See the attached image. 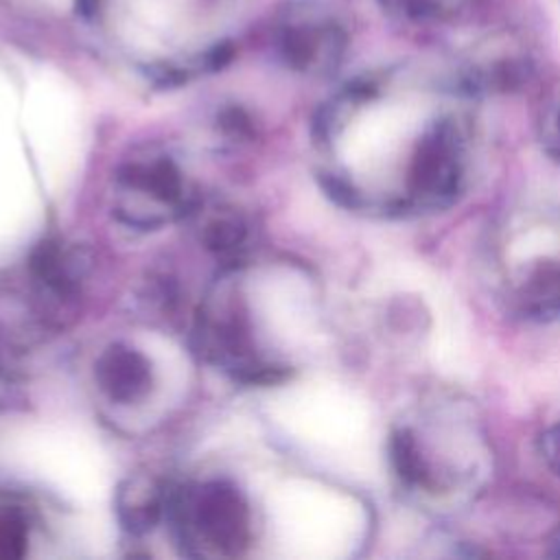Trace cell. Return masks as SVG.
I'll return each instance as SVG.
<instances>
[{
  "instance_id": "30bf717a",
  "label": "cell",
  "mask_w": 560,
  "mask_h": 560,
  "mask_svg": "<svg viewBox=\"0 0 560 560\" xmlns=\"http://www.w3.org/2000/svg\"><path fill=\"white\" fill-rule=\"evenodd\" d=\"M37 527L35 508L20 494L0 492V560L24 558Z\"/></svg>"
},
{
  "instance_id": "5b68a950",
  "label": "cell",
  "mask_w": 560,
  "mask_h": 560,
  "mask_svg": "<svg viewBox=\"0 0 560 560\" xmlns=\"http://www.w3.org/2000/svg\"><path fill=\"white\" fill-rule=\"evenodd\" d=\"M195 339L201 357L238 383L271 385L287 376V368L256 346L247 306L232 280H219L201 302Z\"/></svg>"
},
{
  "instance_id": "6da1fadb",
  "label": "cell",
  "mask_w": 560,
  "mask_h": 560,
  "mask_svg": "<svg viewBox=\"0 0 560 560\" xmlns=\"http://www.w3.org/2000/svg\"><path fill=\"white\" fill-rule=\"evenodd\" d=\"M324 184L341 203L378 214L435 210L462 190L470 118L444 88L361 81L317 120Z\"/></svg>"
},
{
  "instance_id": "52a82bcc",
  "label": "cell",
  "mask_w": 560,
  "mask_h": 560,
  "mask_svg": "<svg viewBox=\"0 0 560 560\" xmlns=\"http://www.w3.org/2000/svg\"><path fill=\"white\" fill-rule=\"evenodd\" d=\"M94 378L98 389L118 405L142 402L155 383L147 354L127 343H112L98 354Z\"/></svg>"
},
{
  "instance_id": "8992f818",
  "label": "cell",
  "mask_w": 560,
  "mask_h": 560,
  "mask_svg": "<svg viewBox=\"0 0 560 560\" xmlns=\"http://www.w3.org/2000/svg\"><path fill=\"white\" fill-rule=\"evenodd\" d=\"M346 48V35L339 22L319 7H300L289 11L278 28V50L287 66L308 72H330Z\"/></svg>"
},
{
  "instance_id": "7a4b0ae2",
  "label": "cell",
  "mask_w": 560,
  "mask_h": 560,
  "mask_svg": "<svg viewBox=\"0 0 560 560\" xmlns=\"http://www.w3.org/2000/svg\"><path fill=\"white\" fill-rule=\"evenodd\" d=\"M392 459L400 481L431 501L470 492L486 462V444L472 418L453 402L420 409L392 438Z\"/></svg>"
},
{
  "instance_id": "4fadbf2b",
  "label": "cell",
  "mask_w": 560,
  "mask_h": 560,
  "mask_svg": "<svg viewBox=\"0 0 560 560\" xmlns=\"http://www.w3.org/2000/svg\"><path fill=\"white\" fill-rule=\"evenodd\" d=\"M547 138H549V142H553V147H556L553 151L560 155V109H558V114H556V118L551 122V129H549Z\"/></svg>"
},
{
  "instance_id": "277c9868",
  "label": "cell",
  "mask_w": 560,
  "mask_h": 560,
  "mask_svg": "<svg viewBox=\"0 0 560 560\" xmlns=\"http://www.w3.org/2000/svg\"><path fill=\"white\" fill-rule=\"evenodd\" d=\"M201 203L179 162L164 149H140L114 175V214L136 230H160Z\"/></svg>"
},
{
  "instance_id": "9c48e42d",
  "label": "cell",
  "mask_w": 560,
  "mask_h": 560,
  "mask_svg": "<svg viewBox=\"0 0 560 560\" xmlns=\"http://www.w3.org/2000/svg\"><path fill=\"white\" fill-rule=\"evenodd\" d=\"M192 214L199 217L201 245L228 269H236L252 245V225L247 217L232 206H212L203 210L201 203Z\"/></svg>"
},
{
  "instance_id": "7c38bea8",
  "label": "cell",
  "mask_w": 560,
  "mask_h": 560,
  "mask_svg": "<svg viewBox=\"0 0 560 560\" xmlns=\"http://www.w3.org/2000/svg\"><path fill=\"white\" fill-rule=\"evenodd\" d=\"M542 455L549 462V466L560 475V422H556L542 435Z\"/></svg>"
},
{
  "instance_id": "ba28073f",
  "label": "cell",
  "mask_w": 560,
  "mask_h": 560,
  "mask_svg": "<svg viewBox=\"0 0 560 560\" xmlns=\"http://www.w3.org/2000/svg\"><path fill=\"white\" fill-rule=\"evenodd\" d=\"M171 494L173 492H168L164 483L149 472H136L120 481L114 497V510L122 532L129 536H144L153 532V527L168 516Z\"/></svg>"
},
{
  "instance_id": "8fae6325",
  "label": "cell",
  "mask_w": 560,
  "mask_h": 560,
  "mask_svg": "<svg viewBox=\"0 0 560 560\" xmlns=\"http://www.w3.org/2000/svg\"><path fill=\"white\" fill-rule=\"evenodd\" d=\"M398 13L413 20H435L448 13L455 0H385Z\"/></svg>"
},
{
  "instance_id": "3957f363",
  "label": "cell",
  "mask_w": 560,
  "mask_h": 560,
  "mask_svg": "<svg viewBox=\"0 0 560 560\" xmlns=\"http://www.w3.org/2000/svg\"><path fill=\"white\" fill-rule=\"evenodd\" d=\"M168 518L188 556L234 558L252 542V510L230 479H203L171 494Z\"/></svg>"
}]
</instances>
